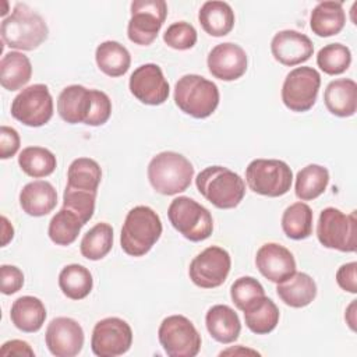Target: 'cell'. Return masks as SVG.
<instances>
[{"label":"cell","instance_id":"6da1fadb","mask_svg":"<svg viewBox=\"0 0 357 357\" xmlns=\"http://www.w3.org/2000/svg\"><path fill=\"white\" fill-rule=\"evenodd\" d=\"M0 33L8 47L29 52L47 39L49 28L45 20L29 6L17 3L13 13L3 18Z\"/></svg>","mask_w":357,"mask_h":357},{"label":"cell","instance_id":"7a4b0ae2","mask_svg":"<svg viewBox=\"0 0 357 357\" xmlns=\"http://www.w3.org/2000/svg\"><path fill=\"white\" fill-rule=\"evenodd\" d=\"M159 215L146 205L128 211L120 234L121 250L131 257H142L151 251L162 234Z\"/></svg>","mask_w":357,"mask_h":357},{"label":"cell","instance_id":"3957f363","mask_svg":"<svg viewBox=\"0 0 357 357\" xmlns=\"http://www.w3.org/2000/svg\"><path fill=\"white\" fill-rule=\"evenodd\" d=\"M199 194L219 209L236 208L245 195L244 180L225 166H209L197 174Z\"/></svg>","mask_w":357,"mask_h":357},{"label":"cell","instance_id":"277c9868","mask_svg":"<svg viewBox=\"0 0 357 357\" xmlns=\"http://www.w3.org/2000/svg\"><path fill=\"white\" fill-rule=\"evenodd\" d=\"M194 177L191 162L181 153L165 151L155 155L148 165V180L162 195H176L185 191Z\"/></svg>","mask_w":357,"mask_h":357},{"label":"cell","instance_id":"5b68a950","mask_svg":"<svg viewBox=\"0 0 357 357\" xmlns=\"http://www.w3.org/2000/svg\"><path fill=\"white\" fill-rule=\"evenodd\" d=\"M174 103L194 119H206L219 105V89L202 75L187 74L174 85Z\"/></svg>","mask_w":357,"mask_h":357},{"label":"cell","instance_id":"8992f818","mask_svg":"<svg viewBox=\"0 0 357 357\" xmlns=\"http://www.w3.org/2000/svg\"><path fill=\"white\" fill-rule=\"evenodd\" d=\"M172 226L190 241H204L213 231L211 212L195 199L181 195L174 198L167 209Z\"/></svg>","mask_w":357,"mask_h":357},{"label":"cell","instance_id":"52a82bcc","mask_svg":"<svg viewBox=\"0 0 357 357\" xmlns=\"http://www.w3.org/2000/svg\"><path fill=\"white\" fill-rule=\"evenodd\" d=\"M245 181L251 191L264 197L284 195L293 181L289 165L279 159H254L245 169Z\"/></svg>","mask_w":357,"mask_h":357},{"label":"cell","instance_id":"ba28073f","mask_svg":"<svg viewBox=\"0 0 357 357\" xmlns=\"http://www.w3.org/2000/svg\"><path fill=\"white\" fill-rule=\"evenodd\" d=\"M357 220L356 213H343L340 209L328 206L319 213L317 223L318 241L331 250L342 252L356 251Z\"/></svg>","mask_w":357,"mask_h":357},{"label":"cell","instance_id":"9c48e42d","mask_svg":"<svg viewBox=\"0 0 357 357\" xmlns=\"http://www.w3.org/2000/svg\"><path fill=\"white\" fill-rule=\"evenodd\" d=\"M158 337L170 357H195L201 350V335L184 315L166 317L158 329Z\"/></svg>","mask_w":357,"mask_h":357},{"label":"cell","instance_id":"30bf717a","mask_svg":"<svg viewBox=\"0 0 357 357\" xmlns=\"http://www.w3.org/2000/svg\"><path fill=\"white\" fill-rule=\"evenodd\" d=\"M167 15L165 0H134L131 3V18L127 26L128 39L139 46L151 45Z\"/></svg>","mask_w":357,"mask_h":357},{"label":"cell","instance_id":"8fae6325","mask_svg":"<svg viewBox=\"0 0 357 357\" xmlns=\"http://www.w3.org/2000/svg\"><path fill=\"white\" fill-rule=\"evenodd\" d=\"M11 116L28 127L45 126L53 116V98L45 84L24 88L11 102Z\"/></svg>","mask_w":357,"mask_h":357},{"label":"cell","instance_id":"7c38bea8","mask_svg":"<svg viewBox=\"0 0 357 357\" xmlns=\"http://www.w3.org/2000/svg\"><path fill=\"white\" fill-rule=\"evenodd\" d=\"M319 86L321 75L315 68L297 67L283 81L282 102L291 112H307L315 105Z\"/></svg>","mask_w":357,"mask_h":357},{"label":"cell","instance_id":"4fadbf2b","mask_svg":"<svg viewBox=\"0 0 357 357\" xmlns=\"http://www.w3.org/2000/svg\"><path fill=\"white\" fill-rule=\"evenodd\" d=\"M132 329L121 318L107 317L98 321L92 331L91 349L98 357H117L130 350Z\"/></svg>","mask_w":357,"mask_h":357},{"label":"cell","instance_id":"5bb4252c","mask_svg":"<svg viewBox=\"0 0 357 357\" xmlns=\"http://www.w3.org/2000/svg\"><path fill=\"white\" fill-rule=\"evenodd\" d=\"M231 259L229 252L218 245L201 251L190 264L191 282L202 289H215L225 283L230 272Z\"/></svg>","mask_w":357,"mask_h":357},{"label":"cell","instance_id":"9a60e30c","mask_svg":"<svg viewBox=\"0 0 357 357\" xmlns=\"http://www.w3.org/2000/svg\"><path fill=\"white\" fill-rule=\"evenodd\" d=\"M130 92L141 103L158 106L169 98V82L166 81L162 68L158 64L146 63L137 67L130 75Z\"/></svg>","mask_w":357,"mask_h":357},{"label":"cell","instance_id":"2e32d148","mask_svg":"<svg viewBox=\"0 0 357 357\" xmlns=\"http://www.w3.org/2000/svg\"><path fill=\"white\" fill-rule=\"evenodd\" d=\"M82 326L73 318L57 317L46 328L45 342L56 357H74L84 346Z\"/></svg>","mask_w":357,"mask_h":357},{"label":"cell","instance_id":"e0dca14e","mask_svg":"<svg viewBox=\"0 0 357 357\" xmlns=\"http://www.w3.org/2000/svg\"><path fill=\"white\" fill-rule=\"evenodd\" d=\"M206 64L212 77L222 81H236L245 74L248 59L240 45L225 42L209 52Z\"/></svg>","mask_w":357,"mask_h":357},{"label":"cell","instance_id":"ac0fdd59","mask_svg":"<svg viewBox=\"0 0 357 357\" xmlns=\"http://www.w3.org/2000/svg\"><path fill=\"white\" fill-rule=\"evenodd\" d=\"M255 265L264 278L276 284L296 272V259L293 254L278 243H266L261 245L255 255Z\"/></svg>","mask_w":357,"mask_h":357},{"label":"cell","instance_id":"d6986e66","mask_svg":"<svg viewBox=\"0 0 357 357\" xmlns=\"http://www.w3.org/2000/svg\"><path fill=\"white\" fill-rule=\"evenodd\" d=\"M271 52L276 61L293 67L307 61L312 56L314 45L307 35L294 29H284L272 38Z\"/></svg>","mask_w":357,"mask_h":357},{"label":"cell","instance_id":"ffe728a7","mask_svg":"<svg viewBox=\"0 0 357 357\" xmlns=\"http://www.w3.org/2000/svg\"><path fill=\"white\" fill-rule=\"evenodd\" d=\"M92 106V89L74 84L66 86L57 98V113L68 124H85Z\"/></svg>","mask_w":357,"mask_h":357},{"label":"cell","instance_id":"44dd1931","mask_svg":"<svg viewBox=\"0 0 357 357\" xmlns=\"http://www.w3.org/2000/svg\"><path fill=\"white\" fill-rule=\"evenodd\" d=\"M57 204V191L46 180H35L24 185L20 192L22 211L33 218L50 213Z\"/></svg>","mask_w":357,"mask_h":357},{"label":"cell","instance_id":"7402d4cb","mask_svg":"<svg viewBox=\"0 0 357 357\" xmlns=\"http://www.w3.org/2000/svg\"><path fill=\"white\" fill-rule=\"evenodd\" d=\"M205 325L209 335L223 344L236 342L241 332V322L237 312L226 304L211 307L205 315Z\"/></svg>","mask_w":357,"mask_h":357},{"label":"cell","instance_id":"603a6c76","mask_svg":"<svg viewBox=\"0 0 357 357\" xmlns=\"http://www.w3.org/2000/svg\"><path fill=\"white\" fill-rule=\"evenodd\" d=\"M324 103L329 113L350 117L357 110V84L350 78L331 81L324 92Z\"/></svg>","mask_w":357,"mask_h":357},{"label":"cell","instance_id":"cb8c5ba5","mask_svg":"<svg viewBox=\"0 0 357 357\" xmlns=\"http://www.w3.org/2000/svg\"><path fill=\"white\" fill-rule=\"evenodd\" d=\"M276 293L286 305L303 308L311 304L317 297V283L310 275L294 272L290 278L278 283Z\"/></svg>","mask_w":357,"mask_h":357},{"label":"cell","instance_id":"d4e9b609","mask_svg":"<svg viewBox=\"0 0 357 357\" xmlns=\"http://www.w3.org/2000/svg\"><path fill=\"white\" fill-rule=\"evenodd\" d=\"M346 24V13L340 1H321L310 15L311 31L321 38L337 35Z\"/></svg>","mask_w":357,"mask_h":357},{"label":"cell","instance_id":"484cf974","mask_svg":"<svg viewBox=\"0 0 357 357\" xmlns=\"http://www.w3.org/2000/svg\"><path fill=\"white\" fill-rule=\"evenodd\" d=\"M198 21L202 29L211 36H225L234 26V11L226 1H205L198 11Z\"/></svg>","mask_w":357,"mask_h":357},{"label":"cell","instance_id":"4316f807","mask_svg":"<svg viewBox=\"0 0 357 357\" xmlns=\"http://www.w3.org/2000/svg\"><path fill=\"white\" fill-rule=\"evenodd\" d=\"M10 318L17 329L25 333H33L43 326L46 308L38 297L22 296L13 303Z\"/></svg>","mask_w":357,"mask_h":357},{"label":"cell","instance_id":"83f0119b","mask_svg":"<svg viewBox=\"0 0 357 357\" xmlns=\"http://www.w3.org/2000/svg\"><path fill=\"white\" fill-rule=\"evenodd\" d=\"M244 321L247 328L257 335L271 333L279 324V308L266 296H261L250 303L244 310Z\"/></svg>","mask_w":357,"mask_h":357},{"label":"cell","instance_id":"f1b7e54d","mask_svg":"<svg viewBox=\"0 0 357 357\" xmlns=\"http://www.w3.org/2000/svg\"><path fill=\"white\" fill-rule=\"evenodd\" d=\"M32 77V64L21 53L11 50L0 61V84L7 91H18L25 86Z\"/></svg>","mask_w":357,"mask_h":357},{"label":"cell","instance_id":"f546056e","mask_svg":"<svg viewBox=\"0 0 357 357\" xmlns=\"http://www.w3.org/2000/svg\"><path fill=\"white\" fill-rule=\"evenodd\" d=\"M102 180V169L99 163L91 158H78L71 162L67 170L66 188L98 194V187Z\"/></svg>","mask_w":357,"mask_h":357},{"label":"cell","instance_id":"4dcf8cb0","mask_svg":"<svg viewBox=\"0 0 357 357\" xmlns=\"http://www.w3.org/2000/svg\"><path fill=\"white\" fill-rule=\"evenodd\" d=\"M95 60L99 70L113 78L124 75L131 64L130 52L116 40L102 42L96 47Z\"/></svg>","mask_w":357,"mask_h":357},{"label":"cell","instance_id":"1f68e13d","mask_svg":"<svg viewBox=\"0 0 357 357\" xmlns=\"http://www.w3.org/2000/svg\"><path fill=\"white\" fill-rule=\"evenodd\" d=\"M59 287L67 298L82 300L92 291V273L79 264H70L59 273Z\"/></svg>","mask_w":357,"mask_h":357},{"label":"cell","instance_id":"d6a6232c","mask_svg":"<svg viewBox=\"0 0 357 357\" xmlns=\"http://www.w3.org/2000/svg\"><path fill=\"white\" fill-rule=\"evenodd\" d=\"M329 183V172L321 165H307L296 176V195L301 201H312L325 192Z\"/></svg>","mask_w":357,"mask_h":357},{"label":"cell","instance_id":"836d02e7","mask_svg":"<svg viewBox=\"0 0 357 357\" xmlns=\"http://www.w3.org/2000/svg\"><path fill=\"white\" fill-rule=\"evenodd\" d=\"M314 213L305 202H294L289 205L282 215V229L291 240H304L312 233Z\"/></svg>","mask_w":357,"mask_h":357},{"label":"cell","instance_id":"e575fe53","mask_svg":"<svg viewBox=\"0 0 357 357\" xmlns=\"http://www.w3.org/2000/svg\"><path fill=\"white\" fill-rule=\"evenodd\" d=\"M18 165L21 170L33 178H42L50 176L57 160L52 151L42 146H26L18 155Z\"/></svg>","mask_w":357,"mask_h":357},{"label":"cell","instance_id":"d590c367","mask_svg":"<svg viewBox=\"0 0 357 357\" xmlns=\"http://www.w3.org/2000/svg\"><path fill=\"white\" fill-rule=\"evenodd\" d=\"M113 247V229L109 223L100 222L89 229L79 244L82 257L91 261H99L105 258Z\"/></svg>","mask_w":357,"mask_h":357},{"label":"cell","instance_id":"8d00e7d4","mask_svg":"<svg viewBox=\"0 0 357 357\" xmlns=\"http://www.w3.org/2000/svg\"><path fill=\"white\" fill-rule=\"evenodd\" d=\"M82 226L85 225L81 222V219L75 213H73L66 208H61L50 219L47 234L54 244L70 245L77 240Z\"/></svg>","mask_w":357,"mask_h":357},{"label":"cell","instance_id":"74e56055","mask_svg":"<svg viewBox=\"0 0 357 357\" xmlns=\"http://www.w3.org/2000/svg\"><path fill=\"white\" fill-rule=\"evenodd\" d=\"M317 64L325 74L339 75L350 67L351 52L342 43L325 45L317 54Z\"/></svg>","mask_w":357,"mask_h":357},{"label":"cell","instance_id":"f35d334b","mask_svg":"<svg viewBox=\"0 0 357 357\" xmlns=\"http://www.w3.org/2000/svg\"><path fill=\"white\" fill-rule=\"evenodd\" d=\"M261 296H265L264 286L252 276H241L236 279L230 287L231 301L241 311Z\"/></svg>","mask_w":357,"mask_h":357},{"label":"cell","instance_id":"ab89813d","mask_svg":"<svg viewBox=\"0 0 357 357\" xmlns=\"http://www.w3.org/2000/svg\"><path fill=\"white\" fill-rule=\"evenodd\" d=\"M96 194L73 191L66 188L63 192V208L75 213L84 225H86L95 212Z\"/></svg>","mask_w":357,"mask_h":357},{"label":"cell","instance_id":"60d3db41","mask_svg":"<svg viewBox=\"0 0 357 357\" xmlns=\"http://www.w3.org/2000/svg\"><path fill=\"white\" fill-rule=\"evenodd\" d=\"M198 35L195 28L185 21L173 22L163 33L165 43L176 50H188L197 43Z\"/></svg>","mask_w":357,"mask_h":357},{"label":"cell","instance_id":"b9f144b4","mask_svg":"<svg viewBox=\"0 0 357 357\" xmlns=\"http://www.w3.org/2000/svg\"><path fill=\"white\" fill-rule=\"evenodd\" d=\"M110 114H112L110 98L99 89H92V106L85 124L92 127L103 126L110 119Z\"/></svg>","mask_w":357,"mask_h":357},{"label":"cell","instance_id":"7bdbcfd3","mask_svg":"<svg viewBox=\"0 0 357 357\" xmlns=\"http://www.w3.org/2000/svg\"><path fill=\"white\" fill-rule=\"evenodd\" d=\"M1 278V293L6 296L14 294L24 286V273L20 268L14 265H1L0 266Z\"/></svg>","mask_w":357,"mask_h":357},{"label":"cell","instance_id":"ee69618b","mask_svg":"<svg viewBox=\"0 0 357 357\" xmlns=\"http://www.w3.org/2000/svg\"><path fill=\"white\" fill-rule=\"evenodd\" d=\"M20 134L15 128L8 126L0 127V158L8 159L14 156L20 149Z\"/></svg>","mask_w":357,"mask_h":357},{"label":"cell","instance_id":"f6af8a7d","mask_svg":"<svg viewBox=\"0 0 357 357\" xmlns=\"http://www.w3.org/2000/svg\"><path fill=\"white\" fill-rule=\"evenodd\" d=\"M336 282L340 289L351 294L357 293V262L343 264L336 272Z\"/></svg>","mask_w":357,"mask_h":357},{"label":"cell","instance_id":"bcb514c9","mask_svg":"<svg viewBox=\"0 0 357 357\" xmlns=\"http://www.w3.org/2000/svg\"><path fill=\"white\" fill-rule=\"evenodd\" d=\"M0 354L3 357H6V356H28V357H33L35 351L32 350L29 343H26L25 340L13 339V340H8V342L3 343Z\"/></svg>","mask_w":357,"mask_h":357},{"label":"cell","instance_id":"7dc6e473","mask_svg":"<svg viewBox=\"0 0 357 357\" xmlns=\"http://www.w3.org/2000/svg\"><path fill=\"white\" fill-rule=\"evenodd\" d=\"M14 237V227L6 216H1V247H6Z\"/></svg>","mask_w":357,"mask_h":357},{"label":"cell","instance_id":"c3c4849f","mask_svg":"<svg viewBox=\"0 0 357 357\" xmlns=\"http://www.w3.org/2000/svg\"><path fill=\"white\" fill-rule=\"evenodd\" d=\"M356 311H357V300H353V301L349 304V307L346 308V312H344L346 324L349 325V328H350L353 332L356 331V322H357Z\"/></svg>","mask_w":357,"mask_h":357},{"label":"cell","instance_id":"681fc988","mask_svg":"<svg viewBox=\"0 0 357 357\" xmlns=\"http://www.w3.org/2000/svg\"><path fill=\"white\" fill-rule=\"evenodd\" d=\"M237 356V354H254V356H259V353L257 350H252V349H244L243 346H236V347H230V349H226L223 351L219 353V356Z\"/></svg>","mask_w":357,"mask_h":357}]
</instances>
